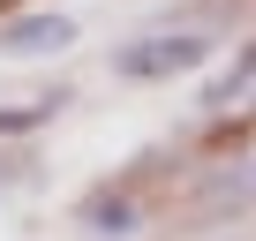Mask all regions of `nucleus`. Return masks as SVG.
Here are the masks:
<instances>
[{"label": "nucleus", "mask_w": 256, "mask_h": 241, "mask_svg": "<svg viewBox=\"0 0 256 241\" xmlns=\"http://www.w3.org/2000/svg\"><path fill=\"white\" fill-rule=\"evenodd\" d=\"M204 53H211V38H196V30H158V38L120 46V53H113V76H128V83H174V76L204 68Z\"/></svg>", "instance_id": "1"}, {"label": "nucleus", "mask_w": 256, "mask_h": 241, "mask_svg": "<svg viewBox=\"0 0 256 241\" xmlns=\"http://www.w3.org/2000/svg\"><path fill=\"white\" fill-rule=\"evenodd\" d=\"M68 46H76V23L53 16V8L0 23V53H8V60H38V53H68Z\"/></svg>", "instance_id": "2"}, {"label": "nucleus", "mask_w": 256, "mask_h": 241, "mask_svg": "<svg viewBox=\"0 0 256 241\" xmlns=\"http://www.w3.org/2000/svg\"><path fill=\"white\" fill-rule=\"evenodd\" d=\"M204 106H211L218 120H248V113H256V46H241V53H234V68L211 83V98H204Z\"/></svg>", "instance_id": "3"}, {"label": "nucleus", "mask_w": 256, "mask_h": 241, "mask_svg": "<svg viewBox=\"0 0 256 241\" xmlns=\"http://www.w3.org/2000/svg\"><path fill=\"white\" fill-rule=\"evenodd\" d=\"M90 226L98 234H136V204H128V196H98L90 204Z\"/></svg>", "instance_id": "4"}, {"label": "nucleus", "mask_w": 256, "mask_h": 241, "mask_svg": "<svg viewBox=\"0 0 256 241\" xmlns=\"http://www.w3.org/2000/svg\"><path fill=\"white\" fill-rule=\"evenodd\" d=\"M60 113V98H30L23 113H0V136H16V128H38V120H53Z\"/></svg>", "instance_id": "5"}]
</instances>
